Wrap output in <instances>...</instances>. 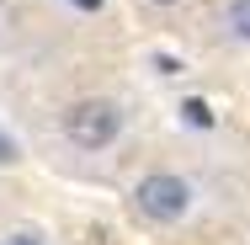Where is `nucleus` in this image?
Returning <instances> with one entry per match:
<instances>
[{
    "mask_svg": "<svg viewBox=\"0 0 250 245\" xmlns=\"http://www.w3.org/2000/svg\"><path fill=\"white\" fill-rule=\"evenodd\" d=\"M123 128H128V112L112 96H85V101H75V107L64 112V139L75 149H85V155L112 149L123 139Z\"/></svg>",
    "mask_w": 250,
    "mask_h": 245,
    "instance_id": "1",
    "label": "nucleus"
},
{
    "mask_svg": "<svg viewBox=\"0 0 250 245\" xmlns=\"http://www.w3.org/2000/svg\"><path fill=\"white\" fill-rule=\"evenodd\" d=\"M192 181L187 176H176V171H149V176H139L133 181V213L139 219H149L160 229H170V224H181L187 213H192Z\"/></svg>",
    "mask_w": 250,
    "mask_h": 245,
    "instance_id": "2",
    "label": "nucleus"
},
{
    "mask_svg": "<svg viewBox=\"0 0 250 245\" xmlns=\"http://www.w3.org/2000/svg\"><path fill=\"white\" fill-rule=\"evenodd\" d=\"M224 38L229 43H240V48H250V0H224Z\"/></svg>",
    "mask_w": 250,
    "mask_h": 245,
    "instance_id": "3",
    "label": "nucleus"
},
{
    "mask_svg": "<svg viewBox=\"0 0 250 245\" xmlns=\"http://www.w3.org/2000/svg\"><path fill=\"white\" fill-rule=\"evenodd\" d=\"M176 112H181V123H187V128H213V123H218V112H213L202 96H187Z\"/></svg>",
    "mask_w": 250,
    "mask_h": 245,
    "instance_id": "4",
    "label": "nucleus"
},
{
    "mask_svg": "<svg viewBox=\"0 0 250 245\" xmlns=\"http://www.w3.org/2000/svg\"><path fill=\"white\" fill-rule=\"evenodd\" d=\"M0 245H48L43 229H11V235H0Z\"/></svg>",
    "mask_w": 250,
    "mask_h": 245,
    "instance_id": "5",
    "label": "nucleus"
},
{
    "mask_svg": "<svg viewBox=\"0 0 250 245\" xmlns=\"http://www.w3.org/2000/svg\"><path fill=\"white\" fill-rule=\"evenodd\" d=\"M16 160H21V149H16V139L0 128V165H16Z\"/></svg>",
    "mask_w": 250,
    "mask_h": 245,
    "instance_id": "6",
    "label": "nucleus"
},
{
    "mask_svg": "<svg viewBox=\"0 0 250 245\" xmlns=\"http://www.w3.org/2000/svg\"><path fill=\"white\" fill-rule=\"evenodd\" d=\"M154 69H160V75H181V59H170V53H154Z\"/></svg>",
    "mask_w": 250,
    "mask_h": 245,
    "instance_id": "7",
    "label": "nucleus"
},
{
    "mask_svg": "<svg viewBox=\"0 0 250 245\" xmlns=\"http://www.w3.org/2000/svg\"><path fill=\"white\" fill-rule=\"evenodd\" d=\"M75 11H85V16H96V11H106V0H69Z\"/></svg>",
    "mask_w": 250,
    "mask_h": 245,
    "instance_id": "8",
    "label": "nucleus"
},
{
    "mask_svg": "<svg viewBox=\"0 0 250 245\" xmlns=\"http://www.w3.org/2000/svg\"><path fill=\"white\" fill-rule=\"evenodd\" d=\"M144 5H160V11H176V5H187V0H144Z\"/></svg>",
    "mask_w": 250,
    "mask_h": 245,
    "instance_id": "9",
    "label": "nucleus"
},
{
    "mask_svg": "<svg viewBox=\"0 0 250 245\" xmlns=\"http://www.w3.org/2000/svg\"><path fill=\"white\" fill-rule=\"evenodd\" d=\"M0 5H5V0H0Z\"/></svg>",
    "mask_w": 250,
    "mask_h": 245,
    "instance_id": "10",
    "label": "nucleus"
}]
</instances>
